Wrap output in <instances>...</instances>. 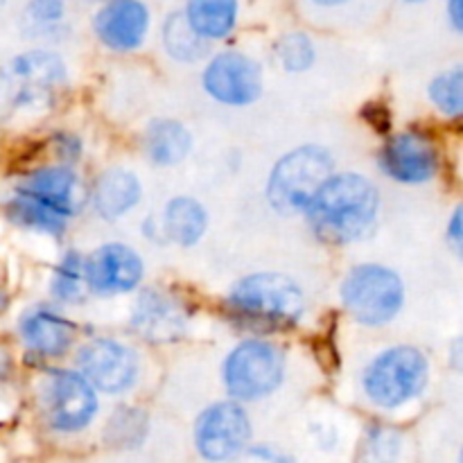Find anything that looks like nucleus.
Instances as JSON below:
<instances>
[{
	"label": "nucleus",
	"mask_w": 463,
	"mask_h": 463,
	"mask_svg": "<svg viewBox=\"0 0 463 463\" xmlns=\"http://www.w3.org/2000/svg\"><path fill=\"white\" fill-rule=\"evenodd\" d=\"M193 147L188 129L176 120H154L145 134V149L156 165H175L188 156Z\"/></svg>",
	"instance_id": "19"
},
{
	"label": "nucleus",
	"mask_w": 463,
	"mask_h": 463,
	"mask_svg": "<svg viewBox=\"0 0 463 463\" xmlns=\"http://www.w3.org/2000/svg\"><path fill=\"white\" fill-rule=\"evenodd\" d=\"M430 98L437 104V109L446 116L457 118L463 109V72L461 68L441 72L430 86Z\"/></svg>",
	"instance_id": "24"
},
{
	"label": "nucleus",
	"mask_w": 463,
	"mask_h": 463,
	"mask_svg": "<svg viewBox=\"0 0 463 463\" xmlns=\"http://www.w3.org/2000/svg\"><path fill=\"white\" fill-rule=\"evenodd\" d=\"M16 193L48 208L50 213L63 217V220L75 215L84 202L80 181H77L75 172L68 167H41V170L30 172L18 185Z\"/></svg>",
	"instance_id": "13"
},
{
	"label": "nucleus",
	"mask_w": 463,
	"mask_h": 463,
	"mask_svg": "<svg viewBox=\"0 0 463 463\" xmlns=\"http://www.w3.org/2000/svg\"><path fill=\"white\" fill-rule=\"evenodd\" d=\"M7 215L9 220H14L16 224L25 226V229H36V231H43V233H52L59 235L63 229H66V222L63 217L54 215L50 213L48 208L39 206L34 203L32 199L23 197V194H14L7 203Z\"/></svg>",
	"instance_id": "23"
},
{
	"label": "nucleus",
	"mask_w": 463,
	"mask_h": 463,
	"mask_svg": "<svg viewBox=\"0 0 463 463\" xmlns=\"http://www.w3.org/2000/svg\"><path fill=\"white\" fill-rule=\"evenodd\" d=\"M7 307V297H5L3 292H0V310H5Z\"/></svg>",
	"instance_id": "34"
},
{
	"label": "nucleus",
	"mask_w": 463,
	"mask_h": 463,
	"mask_svg": "<svg viewBox=\"0 0 463 463\" xmlns=\"http://www.w3.org/2000/svg\"><path fill=\"white\" fill-rule=\"evenodd\" d=\"M203 86L217 102L244 107L260 98V66L242 52H222L208 63L203 72Z\"/></svg>",
	"instance_id": "10"
},
{
	"label": "nucleus",
	"mask_w": 463,
	"mask_h": 463,
	"mask_svg": "<svg viewBox=\"0 0 463 463\" xmlns=\"http://www.w3.org/2000/svg\"><path fill=\"white\" fill-rule=\"evenodd\" d=\"M229 306L251 328L283 330L301 319L306 298L289 276L253 274L235 285Z\"/></svg>",
	"instance_id": "2"
},
{
	"label": "nucleus",
	"mask_w": 463,
	"mask_h": 463,
	"mask_svg": "<svg viewBox=\"0 0 463 463\" xmlns=\"http://www.w3.org/2000/svg\"><path fill=\"white\" fill-rule=\"evenodd\" d=\"M342 298L357 324L383 326L402 307L405 288L396 271L383 265H360L344 280Z\"/></svg>",
	"instance_id": "6"
},
{
	"label": "nucleus",
	"mask_w": 463,
	"mask_h": 463,
	"mask_svg": "<svg viewBox=\"0 0 463 463\" xmlns=\"http://www.w3.org/2000/svg\"><path fill=\"white\" fill-rule=\"evenodd\" d=\"M165 231L170 240H175L181 247H193L199 242L208 224L206 211L197 199L176 197L165 208Z\"/></svg>",
	"instance_id": "21"
},
{
	"label": "nucleus",
	"mask_w": 463,
	"mask_h": 463,
	"mask_svg": "<svg viewBox=\"0 0 463 463\" xmlns=\"http://www.w3.org/2000/svg\"><path fill=\"white\" fill-rule=\"evenodd\" d=\"M84 279L98 294L131 292L143 279V260L127 244H104L84 260Z\"/></svg>",
	"instance_id": "12"
},
{
	"label": "nucleus",
	"mask_w": 463,
	"mask_h": 463,
	"mask_svg": "<svg viewBox=\"0 0 463 463\" xmlns=\"http://www.w3.org/2000/svg\"><path fill=\"white\" fill-rule=\"evenodd\" d=\"M21 335L27 348L36 355L59 357L71 348L72 339H75V328L57 312L36 307L23 317Z\"/></svg>",
	"instance_id": "17"
},
{
	"label": "nucleus",
	"mask_w": 463,
	"mask_h": 463,
	"mask_svg": "<svg viewBox=\"0 0 463 463\" xmlns=\"http://www.w3.org/2000/svg\"><path fill=\"white\" fill-rule=\"evenodd\" d=\"M140 202V184L131 172L109 170L98 179L93 190V206L104 220H118Z\"/></svg>",
	"instance_id": "18"
},
{
	"label": "nucleus",
	"mask_w": 463,
	"mask_h": 463,
	"mask_svg": "<svg viewBox=\"0 0 463 463\" xmlns=\"http://www.w3.org/2000/svg\"><path fill=\"white\" fill-rule=\"evenodd\" d=\"M380 165L401 184H423L437 175L439 158L428 138L419 134H398L384 145Z\"/></svg>",
	"instance_id": "15"
},
{
	"label": "nucleus",
	"mask_w": 463,
	"mask_h": 463,
	"mask_svg": "<svg viewBox=\"0 0 463 463\" xmlns=\"http://www.w3.org/2000/svg\"><path fill=\"white\" fill-rule=\"evenodd\" d=\"M398 452V437L389 430H378L371 434L366 448V463H389Z\"/></svg>",
	"instance_id": "28"
},
{
	"label": "nucleus",
	"mask_w": 463,
	"mask_h": 463,
	"mask_svg": "<svg viewBox=\"0 0 463 463\" xmlns=\"http://www.w3.org/2000/svg\"><path fill=\"white\" fill-rule=\"evenodd\" d=\"M251 437L249 416L238 402H217L208 407L197 420L194 441L208 461L235 459L247 448Z\"/></svg>",
	"instance_id": "9"
},
{
	"label": "nucleus",
	"mask_w": 463,
	"mask_h": 463,
	"mask_svg": "<svg viewBox=\"0 0 463 463\" xmlns=\"http://www.w3.org/2000/svg\"><path fill=\"white\" fill-rule=\"evenodd\" d=\"M147 420L138 410H118L109 423V439L116 446H136L145 437Z\"/></svg>",
	"instance_id": "27"
},
{
	"label": "nucleus",
	"mask_w": 463,
	"mask_h": 463,
	"mask_svg": "<svg viewBox=\"0 0 463 463\" xmlns=\"http://www.w3.org/2000/svg\"><path fill=\"white\" fill-rule=\"evenodd\" d=\"M410 3H423V0H410Z\"/></svg>",
	"instance_id": "36"
},
{
	"label": "nucleus",
	"mask_w": 463,
	"mask_h": 463,
	"mask_svg": "<svg viewBox=\"0 0 463 463\" xmlns=\"http://www.w3.org/2000/svg\"><path fill=\"white\" fill-rule=\"evenodd\" d=\"M41 410L50 428L59 432H77L93 420L98 396L81 373L52 371L41 389Z\"/></svg>",
	"instance_id": "8"
},
{
	"label": "nucleus",
	"mask_w": 463,
	"mask_h": 463,
	"mask_svg": "<svg viewBox=\"0 0 463 463\" xmlns=\"http://www.w3.org/2000/svg\"><path fill=\"white\" fill-rule=\"evenodd\" d=\"M333 175V156L319 145H306L280 158L267 184V199L283 215L303 213L317 190Z\"/></svg>",
	"instance_id": "4"
},
{
	"label": "nucleus",
	"mask_w": 463,
	"mask_h": 463,
	"mask_svg": "<svg viewBox=\"0 0 463 463\" xmlns=\"http://www.w3.org/2000/svg\"><path fill=\"white\" fill-rule=\"evenodd\" d=\"M163 41H165L167 52L181 61H197L199 57L206 54L208 41L193 30L185 14H175V16L167 18Z\"/></svg>",
	"instance_id": "22"
},
{
	"label": "nucleus",
	"mask_w": 463,
	"mask_h": 463,
	"mask_svg": "<svg viewBox=\"0 0 463 463\" xmlns=\"http://www.w3.org/2000/svg\"><path fill=\"white\" fill-rule=\"evenodd\" d=\"M448 16H450L452 27L457 32L461 30V23H463V9H461V0H448Z\"/></svg>",
	"instance_id": "32"
},
{
	"label": "nucleus",
	"mask_w": 463,
	"mask_h": 463,
	"mask_svg": "<svg viewBox=\"0 0 463 463\" xmlns=\"http://www.w3.org/2000/svg\"><path fill=\"white\" fill-rule=\"evenodd\" d=\"M279 59L285 66V71L289 72H301L307 71L315 61V45L301 32H292V34H285L279 41Z\"/></svg>",
	"instance_id": "26"
},
{
	"label": "nucleus",
	"mask_w": 463,
	"mask_h": 463,
	"mask_svg": "<svg viewBox=\"0 0 463 463\" xmlns=\"http://www.w3.org/2000/svg\"><path fill=\"white\" fill-rule=\"evenodd\" d=\"M378 188L362 175H330L321 184L306 213L312 231L328 244H351L375 224Z\"/></svg>",
	"instance_id": "1"
},
{
	"label": "nucleus",
	"mask_w": 463,
	"mask_h": 463,
	"mask_svg": "<svg viewBox=\"0 0 463 463\" xmlns=\"http://www.w3.org/2000/svg\"><path fill=\"white\" fill-rule=\"evenodd\" d=\"M5 3H7V0H0V9H3V5H5Z\"/></svg>",
	"instance_id": "35"
},
{
	"label": "nucleus",
	"mask_w": 463,
	"mask_h": 463,
	"mask_svg": "<svg viewBox=\"0 0 463 463\" xmlns=\"http://www.w3.org/2000/svg\"><path fill=\"white\" fill-rule=\"evenodd\" d=\"M238 463H294L288 455L274 448H249L238 455Z\"/></svg>",
	"instance_id": "30"
},
{
	"label": "nucleus",
	"mask_w": 463,
	"mask_h": 463,
	"mask_svg": "<svg viewBox=\"0 0 463 463\" xmlns=\"http://www.w3.org/2000/svg\"><path fill=\"white\" fill-rule=\"evenodd\" d=\"M185 18L206 41L224 39L235 27L238 0H188Z\"/></svg>",
	"instance_id": "20"
},
{
	"label": "nucleus",
	"mask_w": 463,
	"mask_h": 463,
	"mask_svg": "<svg viewBox=\"0 0 463 463\" xmlns=\"http://www.w3.org/2000/svg\"><path fill=\"white\" fill-rule=\"evenodd\" d=\"M93 25L107 48L129 52L138 48L147 34L149 12L140 0H107Z\"/></svg>",
	"instance_id": "14"
},
{
	"label": "nucleus",
	"mask_w": 463,
	"mask_h": 463,
	"mask_svg": "<svg viewBox=\"0 0 463 463\" xmlns=\"http://www.w3.org/2000/svg\"><path fill=\"white\" fill-rule=\"evenodd\" d=\"M448 240H450V244H452V249H455V251H461V242H463L461 208H457L455 215H452L450 226H448Z\"/></svg>",
	"instance_id": "31"
},
{
	"label": "nucleus",
	"mask_w": 463,
	"mask_h": 463,
	"mask_svg": "<svg viewBox=\"0 0 463 463\" xmlns=\"http://www.w3.org/2000/svg\"><path fill=\"white\" fill-rule=\"evenodd\" d=\"M312 3H317V5H324V7H337V5H344V3H348V0H312Z\"/></svg>",
	"instance_id": "33"
},
{
	"label": "nucleus",
	"mask_w": 463,
	"mask_h": 463,
	"mask_svg": "<svg viewBox=\"0 0 463 463\" xmlns=\"http://www.w3.org/2000/svg\"><path fill=\"white\" fill-rule=\"evenodd\" d=\"M285 375V355L269 342H242L224 362V384L238 401H258L279 389Z\"/></svg>",
	"instance_id": "7"
},
{
	"label": "nucleus",
	"mask_w": 463,
	"mask_h": 463,
	"mask_svg": "<svg viewBox=\"0 0 463 463\" xmlns=\"http://www.w3.org/2000/svg\"><path fill=\"white\" fill-rule=\"evenodd\" d=\"M84 260L77 251H68L52 280L54 297L61 301H77L84 294Z\"/></svg>",
	"instance_id": "25"
},
{
	"label": "nucleus",
	"mask_w": 463,
	"mask_h": 463,
	"mask_svg": "<svg viewBox=\"0 0 463 463\" xmlns=\"http://www.w3.org/2000/svg\"><path fill=\"white\" fill-rule=\"evenodd\" d=\"M430 366L414 346H396L380 353L364 373V392L375 405L401 407L419 396L428 384Z\"/></svg>",
	"instance_id": "5"
},
{
	"label": "nucleus",
	"mask_w": 463,
	"mask_h": 463,
	"mask_svg": "<svg viewBox=\"0 0 463 463\" xmlns=\"http://www.w3.org/2000/svg\"><path fill=\"white\" fill-rule=\"evenodd\" d=\"M77 364L90 387L104 393L127 392L138 375L134 351L113 339H93L81 346Z\"/></svg>",
	"instance_id": "11"
},
{
	"label": "nucleus",
	"mask_w": 463,
	"mask_h": 463,
	"mask_svg": "<svg viewBox=\"0 0 463 463\" xmlns=\"http://www.w3.org/2000/svg\"><path fill=\"white\" fill-rule=\"evenodd\" d=\"M131 324L136 333L143 335L147 342H175L184 333L185 315L179 301L167 297L165 292L149 289L136 303Z\"/></svg>",
	"instance_id": "16"
},
{
	"label": "nucleus",
	"mask_w": 463,
	"mask_h": 463,
	"mask_svg": "<svg viewBox=\"0 0 463 463\" xmlns=\"http://www.w3.org/2000/svg\"><path fill=\"white\" fill-rule=\"evenodd\" d=\"M66 86V66L52 52L18 54L0 71V109L9 113L45 109Z\"/></svg>",
	"instance_id": "3"
},
{
	"label": "nucleus",
	"mask_w": 463,
	"mask_h": 463,
	"mask_svg": "<svg viewBox=\"0 0 463 463\" xmlns=\"http://www.w3.org/2000/svg\"><path fill=\"white\" fill-rule=\"evenodd\" d=\"M63 0H30L27 3V16L34 25L52 27L63 18Z\"/></svg>",
	"instance_id": "29"
}]
</instances>
